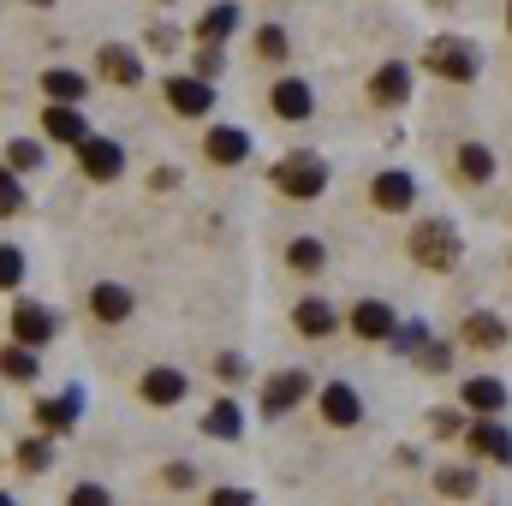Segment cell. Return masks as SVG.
Wrapping results in <instances>:
<instances>
[{"instance_id":"obj_15","label":"cell","mask_w":512,"mask_h":506,"mask_svg":"<svg viewBox=\"0 0 512 506\" xmlns=\"http://www.w3.org/2000/svg\"><path fill=\"white\" fill-rule=\"evenodd\" d=\"M459 399H465V411H477V417H501V411H507V387L495 376H471L459 387Z\"/></svg>"},{"instance_id":"obj_31","label":"cell","mask_w":512,"mask_h":506,"mask_svg":"<svg viewBox=\"0 0 512 506\" xmlns=\"http://www.w3.org/2000/svg\"><path fill=\"white\" fill-rule=\"evenodd\" d=\"M18 465H24V471H48V465H54V447H48V441H24V447H18Z\"/></svg>"},{"instance_id":"obj_46","label":"cell","mask_w":512,"mask_h":506,"mask_svg":"<svg viewBox=\"0 0 512 506\" xmlns=\"http://www.w3.org/2000/svg\"><path fill=\"white\" fill-rule=\"evenodd\" d=\"M0 506H12V495H0Z\"/></svg>"},{"instance_id":"obj_25","label":"cell","mask_w":512,"mask_h":506,"mask_svg":"<svg viewBox=\"0 0 512 506\" xmlns=\"http://www.w3.org/2000/svg\"><path fill=\"white\" fill-rule=\"evenodd\" d=\"M36 423H42L48 435H60V429H72V423H78V393H60V399H42V405H36Z\"/></svg>"},{"instance_id":"obj_6","label":"cell","mask_w":512,"mask_h":506,"mask_svg":"<svg viewBox=\"0 0 512 506\" xmlns=\"http://www.w3.org/2000/svg\"><path fill=\"white\" fill-rule=\"evenodd\" d=\"M465 447L477 453V459H495V465H512V435L501 417H477L471 429H465Z\"/></svg>"},{"instance_id":"obj_12","label":"cell","mask_w":512,"mask_h":506,"mask_svg":"<svg viewBox=\"0 0 512 506\" xmlns=\"http://www.w3.org/2000/svg\"><path fill=\"white\" fill-rule=\"evenodd\" d=\"M167 108L185 114V120H203V114L215 108V90H209L203 78H167Z\"/></svg>"},{"instance_id":"obj_43","label":"cell","mask_w":512,"mask_h":506,"mask_svg":"<svg viewBox=\"0 0 512 506\" xmlns=\"http://www.w3.org/2000/svg\"><path fill=\"white\" fill-rule=\"evenodd\" d=\"M149 42H155V54H167V48H173V42H179V36H173V30H167V24H155V30H149Z\"/></svg>"},{"instance_id":"obj_28","label":"cell","mask_w":512,"mask_h":506,"mask_svg":"<svg viewBox=\"0 0 512 506\" xmlns=\"http://www.w3.org/2000/svg\"><path fill=\"white\" fill-rule=\"evenodd\" d=\"M286 262H292L298 274H316V268L328 262V245H322V239H292V245H286Z\"/></svg>"},{"instance_id":"obj_8","label":"cell","mask_w":512,"mask_h":506,"mask_svg":"<svg viewBox=\"0 0 512 506\" xmlns=\"http://www.w3.org/2000/svg\"><path fill=\"white\" fill-rule=\"evenodd\" d=\"M292 328H298L304 340H328V334H340V310H334L328 298H298V304H292Z\"/></svg>"},{"instance_id":"obj_26","label":"cell","mask_w":512,"mask_h":506,"mask_svg":"<svg viewBox=\"0 0 512 506\" xmlns=\"http://www.w3.org/2000/svg\"><path fill=\"white\" fill-rule=\"evenodd\" d=\"M459 173H465L471 185H489V179H495V155H489L483 143H459Z\"/></svg>"},{"instance_id":"obj_38","label":"cell","mask_w":512,"mask_h":506,"mask_svg":"<svg viewBox=\"0 0 512 506\" xmlns=\"http://www.w3.org/2000/svg\"><path fill=\"white\" fill-rule=\"evenodd\" d=\"M429 429H435V441H447V435H465L459 411H429Z\"/></svg>"},{"instance_id":"obj_29","label":"cell","mask_w":512,"mask_h":506,"mask_svg":"<svg viewBox=\"0 0 512 506\" xmlns=\"http://www.w3.org/2000/svg\"><path fill=\"white\" fill-rule=\"evenodd\" d=\"M0 376L36 381V352H30V346H6V352H0Z\"/></svg>"},{"instance_id":"obj_7","label":"cell","mask_w":512,"mask_h":506,"mask_svg":"<svg viewBox=\"0 0 512 506\" xmlns=\"http://www.w3.org/2000/svg\"><path fill=\"white\" fill-rule=\"evenodd\" d=\"M78 161H84V173H90L96 185H108V179L126 173V149H120L114 137H96V131H90V143L78 149Z\"/></svg>"},{"instance_id":"obj_3","label":"cell","mask_w":512,"mask_h":506,"mask_svg":"<svg viewBox=\"0 0 512 506\" xmlns=\"http://www.w3.org/2000/svg\"><path fill=\"white\" fill-rule=\"evenodd\" d=\"M423 66H429L435 78H447V84H471V78L483 72V54H477L465 36H435V42L423 48Z\"/></svg>"},{"instance_id":"obj_9","label":"cell","mask_w":512,"mask_h":506,"mask_svg":"<svg viewBox=\"0 0 512 506\" xmlns=\"http://www.w3.org/2000/svg\"><path fill=\"white\" fill-rule=\"evenodd\" d=\"M322 417H328L334 429H358V423H364L358 387H352V381H328V387H322Z\"/></svg>"},{"instance_id":"obj_32","label":"cell","mask_w":512,"mask_h":506,"mask_svg":"<svg viewBox=\"0 0 512 506\" xmlns=\"http://www.w3.org/2000/svg\"><path fill=\"white\" fill-rule=\"evenodd\" d=\"M24 209V191H18V179H12V167L0 161V215H18Z\"/></svg>"},{"instance_id":"obj_10","label":"cell","mask_w":512,"mask_h":506,"mask_svg":"<svg viewBox=\"0 0 512 506\" xmlns=\"http://www.w3.org/2000/svg\"><path fill=\"white\" fill-rule=\"evenodd\" d=\"M346 328L358 334V340H393L399 334V322H393V310H387L382 298H364V304H352V316H346Z\"/></svg>"},{"instance_id":"obj_21","label":"cell","mask_w":512,"mask_h":506,"mask_svg":"<svg viewBox=\"0 0 512 506\" xmlns=\"http://www.w3.org/2000/svg\"><path fill=\"white\" fill-rule=\"evenodd\" d=\"M90 316H96V322H126L131 316V292L126 286H114V280L90 286Z\"/></svg>"},{"instance_id":"obj_27","label":"cell","mask_w":512,"mask_h":506,"mask_svg":"<svg viewBox=\"0 0 512 506\" xmlns=\"http://www.w3.org/2000/svg\"><path fill=\"white\" fill-rule=\"evenodd\" d=\"M435 489H441L447 501H471V495H477V477H471L465 465H447V471H435Z\"/></svg>"},{"instance_id":"obj_14","label":"cell","mask_w":512,"mask_h":506,"mask_svg":"<svg viewBox=\"0 0 512 506\" xmlns=\"http://www.w3.org/2000/svg\"><path fill=\"white\" fill-rule=\"evenodd\" d=\"M459 340L477 346V352H501V346H507V322H501L495 310H471L465 328H459Z\"/></svg>"},{"instance_id":"obj_18","label":"cell","mask_w":512,"mask_h":506,"mask_svg":"<svg viewBox=\"0 0 512 506\" xmlns=\"http://www.w3.org/2000/svg\"><path fill=\"white\" fill-rule=\"evenodd\" d=\"M405 96H411V72H405L399 60H387L382 72L370 78V102H376V108H399Z\"/></svg>"},{"instance_id":"obj_23","label":"cell","mask_w":512,"mask_h":506,"mask_svg":"<svg viewBox=\"0 0 512 506\" xmlns=\"http://www.w3.org/2000/svg\"><path fill=\"white\" fill-rule=\"evenodd\" d=\"M233 30H239V6L227 0V6H215V12H203V18H197V48H215V42H221V36H233Z\"/></svg>"},{"instance_id":"obj_24","label":"cell","mask_w":512,"mask_h":506,"mask_svg":"<svg viewBox=\"0 0 512 506\" xmlns=\"http://www.w3.org/2000/svg\"><path fill=\"white\" fill-rule=\"evenodd\" d=\"M203 429H209L215 441H239V435H245V411H239L233 399H215L209 417H203Z\"/></svg>"},{"instance_id":"obj_39","label":"cell","mask_w":512,"mask_h":506,"mask_svg":"<svg viewBox=\"0 0 512 506\" xmlns=\"http://www.w3.org/2000/svg\"><path fill=\"white\" fill-rule=\"evenodd\" d=\"M215 376H221V381H239V376H245V358H239V352H221Z\"/></svg>"},{"instance_id":"obj_19","label":"cell","mask_w":512,"mask_h":506,"mask_svg":"<svg viewBox=\"0 0 512 506\" xmlns=\"http://www.w3.org/2000/svg\"><path fill=\"white\" fill-rule=\"evenodd\" d=\"M42 131H48L54 143H72V149H84V143H90V126H84V114H78V108H42Z\"/></svg>"},{"instance_id":"obj_1","label":"cell","mask_w":512,"mask_h":506,"mask_svg":"<svg viewBox=\"0 0 512 506\" xmlns=\"http://www.w3.org/2000/svg\"><path fill=\"white\" fill-rule=\"evenodd\" d=\"M268 179H274L280 197H292V203H316V197L328 191V161H322L316 149H292V155L274 161Z\"/></svg>"},{"instance_id":"obj_45","label":"cell","mask_w":512,"mask_h":506,"mask_svg":"<svg viewBox=\"0 0 512 506\" xmlns=\"http://www.w3.org/2000/svg\"><path fill=\"white\" fill-rule=\"evenodd\" d=\"M435 6H459V0H435Z\"/></svg>"},{"instance_id":"obj_2","label":"cell","mask_w":512,"mask_h":506,"mask_svg":"<svg viewBox=\"0 0 512 506\" xmlns=\"http://www.w3.org/2000/svg\"><path fill=\"white\" fill-rule=\"evenodd\" d=\"M459 233H453V221H417L411 227V262L417 268H435V274H447V268H459Z\"/></svg>"},{"instance_id":"obj_47","label":"cell","mask_w":512,"mask_h":506,"mask_svg":"<svg viewBox=\"0 0 512 506\" xmlns=\"http://www.w3.org/2000/svg\"><path fill=\"white\" fill-rule=\"evenodd\" d=\"M507 24H512V6H507Z\"/></svg>"},{"instance_id":"obj_13","label":"cell","mask_w":512,"mask_h":506,"mask_svg":"<svg viewBox=\"0 0 512 506\" xmlns=\"http://www.w3.org/2000/svg\"><path fill=\"white\" fill-rule=\"evenodd\" d=\"M203 155H209L215 167H239V161H251V131L215 126L209 137H203Z\"/></svg>"},{"instance_id":"obj_40","label":"cell","mask_w":512,"mask_h":506,"mask_svg":"<svg viewBox=\"0 0 512 506\" xmlns=\"http://www.w3.org/2000/svg\"><path fill=\"white\" fill-rule=\"evenodd\" d=\"M209 506H256V495H245V489H215Z\"/></svg>"},{"instance_id":"obj_5","label":"cell","mask_w":512,"mask_h":506,"mask_svg":"<svg viewBox=\"0 0 512 506\" xmlns=\"http://www.w3.org/2000/svg\"><path fill=\"white\" fill-rule=\"evenodd\" d=\"M304 399H310V376L304 370H280V376H268V387H262V417H286Z\"/></svg>"},{"instance_id":"obj_44","label":"cell","mask_w":512,"mask_h":506,"mask_svg":"<svg viewBox=\"0 0 512 506\" xmlns=\"http://www.w3.org/2000/svg\"><path fill=\"white\" fill-rule=\"evenodd\" d=\"M30 6H54V0H30Z\"/></svg>"},{"instance_id":"obj_22","label":"cell","mask_w":512,"mask_h":506,"mask_svg":"<svg viewBox=\"0 0 512 506\" xmlns=\"http://www.w3.org/2000/svg\"><path fill=\"white\" fill-rule=\"evenodd\" d=\"M185 387H191V381L161 364V370H149V376H143V399H149V405H179V399H185Z\"/></svg>"},{"instance_id":"obj_42","label":"cell","mask_w":512,"mask_h":506,"mask_svg":"<svg viewBox=\"0 0 512 506\" xmlns=\"http://www.w3.org/2000/svg\"><path fill=\"white\" fill-rule=\"evenodd\" d=\"M167 483H173V489H191V483H197V471H191V465H167Z\"/></svg>"},{"instance_id":"obj_33","label":"cell","mask_w":512,"mask_h":506,"mask_svg":"<svg viewBox=\"0 0 512 506\" xmlns=\"http://www.w3.org/2000/svg\"><path fill=\"white\" fill-rule=\"evenodd\" d=\"M6 161L18 173H30V167H42V143H6Z\"/></svg>"},{"instance_id":"obj_20","label":"cell","mask_w":512,"mask_h":506,"mask_svg":"<svg viewBox=\"0 0 512 506\" xmlns=\"http://www.w3.org/2000/svg\"><path fill=\"white\" fill-rule=\"evenodd\" d=\"M268 108H274L280 120H310V114H316V102H310V84H298V78H286V84H274V96H268Z\"/></svg>"},{"instance_id":"obj_41","label":"cell","mask_w":512,"mask_h":506,"mask_svg":"<svg viewBox=\"0 0 512 506\" xmlns=\"http://www.w3.org/2000/svg\"><path fill=\"white\" fill-rule=\"evenodd\" d=\"M215 72H221V48H203V54H197V78H203V84H209V78H215Z\"/></svg>"},{"instance_id":"obj_30","label":"cell","mask_w":512,"mask_h":506,"mask_svg":"<svg viewBox=\"0 0 512 506\" xmlns=\"http://www.w3.org/2000/svg\"><path fill=\"white\" fill-rule=\"evenodd\" d=\"M256 54H262V60H286V54H292V48H286V30H280V24H262V30H256Z\"/></svg>"},{"instance_id":"obj_11","label":"cell","mask_w":512,"mask_h":506,"mask_svg":"<svg viewBox=\"0 0 512 506\" xmlns=\"http://www.w3.org/2000/svg\"><path fill=\"white\" fill-rule=\"evenodd\" d=\"M370 203H376L382 215H405V209L417 203V179H411V173H376V179H370Z\"/></svg>"},{"instance_id":"obj_37","label":"cell","mask_w":512,"mask_h":506,"mask_svg":"<svg viewBox=\"0 0 512 506\" xmlns=\"http://www.w3.org/2000/svg\"><path fill=\"white\" fill-rule=\"evenodd\" d=\"M18 280H24V256L12 245H0V286H18Z\"/></svg>"},{"instance_id":"obj_4","label":"cell","mask_w":512,"mask_h":506,"mask_svg":"<svg viewBox=\"0 0 512 506\" xmlns=\"http://www.w3.org/2000/svg\"><path fill=\"white\" fill-rule=\"evenodd\" d=\"M60 334V310H48V304H36V298H18L12 304V346H48Z\"/></svg>"},{"instance_id":"obj_34","label":"cell","mask_w":512,"mask_h":506,"mask_svg":"<svg viewBox=\"0 0 512 506\" xmlns=\"http://www.w3.org/2000/svg\"><path fill=\"white\" fill-rule=\"evenodd\" d=\"M423 346H429V328H423V322H405V328L393 334V352H423Z\"/></svg>"},{"instance_id":"obj_16","label":"cell","mask_w":512,"mask_h":506,"mask_svg":"<svg viewBox=\"0 0 512 506\" xmlns=\"http://www.w3.org/2000/svg\"><path fill=\"white\" fill-rule=\"evenodd\" d=\"M42 96H48V108H78L90 96V84L78 72H66V66H48L42 72Z\"/></svg>"},{"instance_id":"obj_36","label":"cell","mask_w":512,"mask_h":506,"mask_svg":"<svg viewBox=\"0 0 512 506\" xmlns=\"http://www.w3.org/2000/svg\"><path fill=\"white\" fill-rule=\"evenodd\" d=\"M66 506H114V495H108L102 483H78V489H72V501H66Z\"/></svg>"},{"instance_id":"obj_35","label":"cell","mask_w":512,"mask_h":506,"mask_svg":"<svg viewBox=\"0 0 512 506\" xmlns=\"http://www.w3.org/2000/svg\"><path fill=\"white\" fill-rule=\"evenodd\" d=\"M417 364H423V370H429V376H441V370H447V364H453V346H435V340H429V346H423V352H417Z\"/></svg>"},{"instance_id":"obj_17","label":"cell","mask_w":512,"mask_h":506,"mask_svg":"<svg viewBox=\"0 0 512 506\" xmlns=\"http://www.w3.org/2000/svg\"><path fill=\"white\" fill-rule=\"evenodd\" d=\"M96 66H102V78L108 84H143V60L131 54V48H120V42H108V48H96Z\"/></svg>"}]
</instances>
